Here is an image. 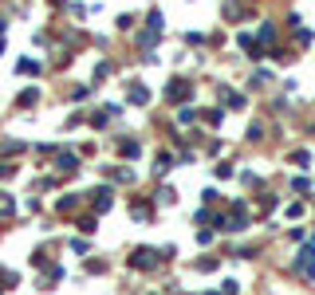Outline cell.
Instances as JSON below:
<instances>
[{
    "instance_id": "1",
    "label": "cell",
    "mask_w": 315,
    "mask_h": 295,
    "mask_svg": "<svg viewBox=\"0 0 315 295\" xmlns=\"http://www.w3.org/2000/svg\"><path fill=\"white\" fill-rule=\"evenodd\" d=\"M162 260V252H150V248H138L130 256V268H154V264Z\"/></svg>"
},
{
    "instance_id": "2",
    "label": "cell",
    "mask_w": 315,
    "mask_h": 295,
    "mask_svg": "<svg viewBox=\"0 0 315 295\" xmlns=\"http://www.w3.org/2000/svg\"><path fill=\"white\" fill-rule=\"evenodd\" d=\"M189 95H193V91H189V83H185V79H174V83H169V91H165L169 103H185Z\"/></svg>"
},
{
    "instance_id": "3",
    "label": "cell",
    "mask_w": 315,
    "mask_h": 295,
    "mask_svg": "<svg viewBox=\"0 0 315 295\" xmlns=\"http://www.w3.org/2000/svg\"><path fill=\"white\" fill-rule=\"evenodd\" d=\"M315 268V240L303 248V256H300V272H311Z\"/></svg>"
},
{
    "instance_id": "4",
    "label": "cell",
    "mask_w": 315,
    "mask_h": 295,
    "mask_svg": "<svg viewBox=\"0 0 315 295\" xmlns=\"http://www.w3.org/2000/svg\"><path fill=\"white\" fill-rule=\"evenodd\" d=\"M130 103L146 106V103H150V91H146V87H142V83H134V87H130Z\"/></svg>"
},
{
    "instance_id": "5",
    "label": "cell",
    "mask_w": 315,
    "mask_h": 295,
    "mask_svg": "<svg viewBox=\"0 0 315 295\" xmlns=\"http://www.w3.org/2000/svg\"><path fill=\"white\" fill-rule=\"evenodd\" d=\"M119 154H122V158H138V142L122 138V142H119Z\"/></svg>"
},
{
    "instance_id": "6",
    "label": "cell",
    "mask_w": 315,
    "mask_h": 295,
    "mask_svg": "<svg viewBox=\"0 0 315 295\" xmlns=\"http://www.w3.org/2000/svg\"><path fill=\"white\" fill-rule=\"evenodd\" d=\"M221 99H225V103H228V106H233V110H240V106H244V99H240V95H237V91H225V95H221Z\"/></svg>"
},
{
    "instance_id": "7",
    "label": "cell",
    "mask_w": 315,
    "mask_h": 295,
    "mask_svg": "<svg viewBox=\"0 0 315 295\" xmlns=\"http://www.w3.org/2000/svg\"><path fill=\"white\" fill-rule=\"evenodd\" d=\"M36 99H40V91H36V87H28V91H24V95H20V106H32V103H36Z\"/></svg>"
},
{
    "instance_id": "8",
    "label": "cell",
    "mask_w": 315,
    "mask_h": 295,
    "mask_svg": "<svg viewBox=\"0 0 315 295\" xmlns=\"http://www.w3.org/2000/svg\"><path fill=\"white\" fill-rule=\"evenodd\" d=\"M95 205H99V213H103V209H110V193H106V189H99V193H95Z\"/></svg>"
},
{
    "instance_id": "9",
    "label": "cell",
    "mask_w": 315,
    "mask_h": 295,
    "mask_svg": "<svg viewBox=\"0 0 315 295\" xmlns=\"http://www.w3.org/2000/svg\"><path fill=\"white\" fill-rule=\"evenodd\" d=\"M12 209H16V201L8 193H0V213H12Z\"/></svg>"
},
{
    "instance_id": "10",
    "label": "cell",
    "mask_w": 315,
    "mask_h": 295,
    "mask_svg": "<svg viewBox=\"0 0 315 295\" xmlns=\"http://www.w3.org/2000/svg\"><path fill=\"white\" fill-rule=\"evenodd\" d=\"M20 71H24V75H32V71H40V63H36V59H24V63H20Z\"/></svg>"
},
{
    "instance_id": "11",
    "label": "cell",
    "mask_w": 315,
    "mask_h": 295,
    "mask_svg": "<svg viewBox=\"0 0 315 295\" xmlns=\"http://www.w3.org/2000/svg\"><path fill=\"white\" fill-rule=\"evenodd\" d=\"M288 217H292V221H296V217H303V205H300V201H292V205H288Z\"/></svg>"
},
{
    "instance_id": "12",
    "label": "cell",
    "mask_w": 315,
    "mask_h": 295,
    "mask_svg": "<svg viewBox=\"0 0 315 295\" xmlns=\"http://www.w3.org/2000/svg\"><path fill=\"white\" fill-rule=\"evenodd\" d=\"M71 248H75L79 256H87V252H91V244H87V240H71Z\"/></svg>"
},
{
    "instance_id": "13",
    "label": "cell",
    "mask_w": 315,
    "mask_h": 295,
    "mask_svg": "<svg viewBox=\"0 0 315 295\" xmlns=\"http://www.w3.org/2000/svg\"><path fill=\"white\" fill-rule=\"evenodd\" d=\"M158 28H162V12L154 8V12H150V32H158Z\"/></svg>"
}]
</instances>
